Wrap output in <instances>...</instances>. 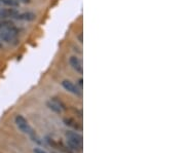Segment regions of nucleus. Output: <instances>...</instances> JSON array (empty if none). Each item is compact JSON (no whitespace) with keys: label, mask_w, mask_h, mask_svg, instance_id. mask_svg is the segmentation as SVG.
Returning a JSON list of instances; mask_svg holds the SVG:
<instances>
[{"label":"nucleus","mask_w":185,"mask_h":153,"mask_svg":"<svg viewBox=\"0 0 185 153\" xmlns=\"http://www.w3.org/2000/svg\"><path fill=\"white\" fill-rule=\"evenodd\" d=\"M33 152L34 153H47L45 150H43L42 148H40V147H36V148L33 149Z\"/></svg>","instance_id":"nucleus-12"},{"label":"nucleus","mask_w":185,"mask_h":153,"mask_svg":"<svg viewBox=\"0 0 185 153\" xmlns=\"http://www.w3.org/2000/svg\"><path fill=\"white\" fill-rule=\"evenodd\" d=\"M65 138L70 151H73L75 153L82 151L83 138L80 134L75 131H68L65 133Z\"/></svg>","instance_id":"nucleus-1"},{"label":"nucleus","mask_w":185,"mask_h":153,"mask_svg":"<svg viewBox=\"0 0 185 153\" xmlns=\"http://www.w3.org/2000/svg\"><path fill=\"white\" fill-rule=\"evenodd\" d=\"M19 13V10H17L13 7L9 8H0V20H7V19H15V17Z\"/></svg>","instance_id":"nucleus-5"},{"label":"nucleus","mask_w":185,"mask_h":153,"mask_svg":"<svg viewBox=\"0 0 185 153\" xmlns=\"http://www.w3.org/2000/svg\"><path fill=\"white\" fill-rule=\"evenodd\" d=\"M15 19L20 21H25V22H31V21H34L36 19V15L32 11H24V13L19 11Z\"/></svg>","instance_id":"nucleus-8"},{"label":"nucleus","mask_w":185,"mask_h":153,"mask_svg":"<svg viewBox=\"0 0 185 153\" xmlns=\"http://www.w3.org/2000/svg\"><path fill=\"white\" fill-rule=\"evenodd\" d=\"M15 125L17 127V129H20L23 134H26V135L30 136L31 138L36 135V133H35V131L33 129V127L29 124L27 119L23 115H20V114H19V115L15 116Z\"/></svg>","instance_id":"nucleus-3"},{"label":"nucleus","mask_w":185,"mask_h":153,"mask_svg":"<svg viewBox=\"0 0 185 153\" xmlns=\"http://www.w3.org/2000/svg\"><path fill=\"white\" fill-rule=\"evenodd\" d=\"M50 153H59V152H56V151H52Z\"/></svg>","instance_id":"nucleus-16"},{"label":"nucleus","mask_w":185,"mask_h":153,"mask_svg":"<svg viewBox=\"0 0 185 153\" xmlns=\"http://www.w3.org/2000/svg\"><path fill=\"white\" fill-rule=\"evenodd\" d=\"M46 105H47V107L50 108L52 111L56 112V113H62V112L64 111V110L66 109L65 108V105H64L63 103H62V101H59L57 100V98H52L50 99V101H47V103H46Z\"/></svg>","instance_id":"nucleus-4"},{"label":"nucleus","mask_w":185,"mask_h":153,"mask_svg":"<svg viewBox=\"0 0 185 153\" xmlns=\"http://www.w3.org/2000/svg\"><path fill=\"white\" fill-rule=\"evenodd\" d=\"M64 122H65V124L67 125V127H70L71 129H73L74 131H81L82 129V127H81V124L79 122H77L75 119H73V118H65L64 119Z\"/></svg>","instance_id":"nucleus-9"},{"label":"nucleus","mask_w":185,"mask_h":153,"mask_svg":"<svg viewBox=\"0 0 185 153\" xmlns=\"http://www.w3.org/2000/svg\"><path fill=\"white\" fill-rule=\"evenodd\" d=\"M2 46H3V43H2V41L0 40V48H2Z\"/></svg>","instance_id":"nucleus-15"},{"label":"nucleus","mask_w":185,"mask_h":153,"mask_svg":"<svg viewBox=\"0 0 185 153\" xmlns=\"http://www.w3.org/2000/svg\"><path fill=\"white\" fill-rule=\"evenodd\" d=\"M62 86H63L66 90H68V92H71V94H73V95H76V96H80L81 95L80 88H79L77 86H75V84L70 80H67V79H66V80H63L62 81Z\"/></svg>","instance_id":"nucleus-6"},{"label":"nucleus","mask_w":185,"mask_h":153,"mask_svg":"<svg viewBox=\"0 0 185 153\" xmlns=\"http://www.w3.org/2000/svg\"><path fill=\"white\" fill-rule=\"evenodd\" d=\"M79 41H80V42H82V35H81V34H80V35H79Z\"/></svg>","instance_id":"nucleus-14"},{"label":"nucleus","mask_w":185,"mask_h":153,"mask_svg":"<svg viewBox=\"0 0 185 153\" xmlns=\"http://www.w3.org/2000/svg\"><path fill=\"white\" fill-rule=\"evenodd\" d=\"M17 36H19V30L15 28V25L0 31V40L3 42H6V43L17 42Z\"/></svg>","instance_id":"nucleus-2"},{"label":"nucleus","mask_w":185,"mask_h":153,"mask_svg":"<svg viewBox=\"0 0 185 153\" xmlns=\"http://www.w3.org/2000/svg\"><path fill=\"white\" fill-rule=\"evenodd\" d=\"M79 86H80V88H82V79H79Z\"/></svg>","instance_id":"nucleus-13"},{"label":"nucleus","mask_w":185,"mask_h":153,"mask_svg":"<svg viewBox=\"0 0 185 153\" xmlns=\"http://www.w3.org/2000/svg\"><path fill=\"white\" fill-rule=\"evenodd\" d=\"M13 22L9 20H0V31L3 30V29H6L8 27L13 26Z\"/></svg>","instance_id":"nucleus-11"},{"label":"nucleus","mask_w":185,"mask_h":153,"mask_svg":"<svg viewBox=\"0 0 185 153\" xmlns=\"http://www.w3.org/2000/svg\"><path fill=\"white\" fill-rule=\"evenodd\" d=\"M69 64H70V66L73 68V70H75L77 73H79V74H82V73H83L82 63H81V61L77 57H75V56H72V57H70Z\"/></svg>","instance_id":"nucleus-7"},{"label":"nucleus","mask_w":185,"mask_h":153,"mask_svg":"<svg viewBox=\"0 0 185 153\" xmlns=\"http://www.w3.org/2000/svg\"><path fill=\"white\" fill-rule=\"evenodd\" d=\"M0 4L7 7H19L21 3L19 0H0Z\"/></svg>","instance_id":"nucleus-10"}]
</instances>
